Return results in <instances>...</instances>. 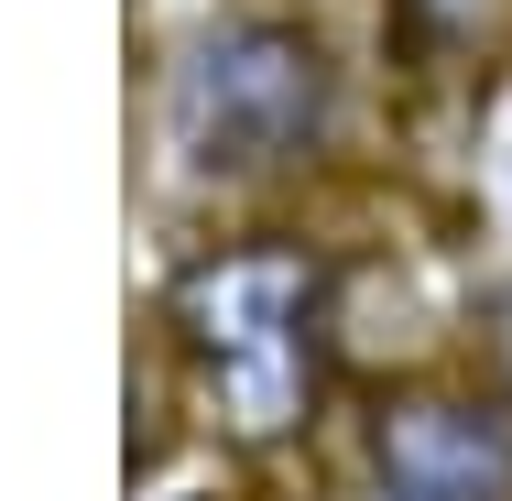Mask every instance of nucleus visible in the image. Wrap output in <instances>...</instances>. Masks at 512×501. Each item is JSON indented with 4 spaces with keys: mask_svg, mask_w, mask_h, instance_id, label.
I'll list each match as a JSON object with an SVG mask.
<instances>
[{
    "mask_svg": "<svg viewBox=\"0 0 512 501\" xmlns=\"http://www.w3.org/2000/svg\"><path fill=\"white\" fill-rule=\"evenodd\" d=\"M327 327H338V273L306 240H229L175 284V349L240 447H284L316 425Z\"/></svg>",
    "mask_w": 512,
    "mask_h": 501,
    "instance_id": "1",
    "label": "nucleus"
},
{
    "mask_svg": "<svg viewBox=\"0 0 512 501\" xmlns=\"http://www.w3.org/2000/svg\"><path fill=\"white\" fill-rule=\"evenodd\" d=\"M338 131V55L306 22H218L164 77V142L197 175H284Z\"/></svg>",
    "mask_w": 512,
    "mask_h": 501,
    "instance_id": "2",
    "label": "nucleus"
},
{
    "mask_svg": "<svg viewBox=\"0 0 512 501\" xmlns=\"http://www.w3.org/2000/svg\"><path fill=\"white\" fill-rule=\"evenodd\" d=\"M360 480L371 501H512V403L458 382L382 393L360 436Z\"/></svg>",
    "mask_w": 512,
    "mask_h": 501,
    "instance_id": "3",
    "label": "nucleus"
},
{
    "mask_svg": "<svg viewBox=\"0 0 512 501\" xmlns=\"http://www.w3.org/2000/svg\"><path fill=\"white\" fill-rule=\"evenodd\" d=\"M480 349H491V382H502V403H512V273L491 284V305H480Z\"/></svg>",
    "mask_w": 512,
    "mask_h": 501,
    "instance_id": "4",
    "label": "nucleus"
},
{
    "mask_svg": "<svg viewBox=\"0 0 512 501\" xmlns=\"http://www.w3.org/2000/svg\"><path fill=\"white\" fill-rule=\"evenodd\" d=\"M414 22H425V33H480V11H491V0H404Z\"/></svg>",
    "mask_w": 512,
    "mask_h": 501,
    "instance_id": "5",
    "label": "nucleus"
}]
</instances>
